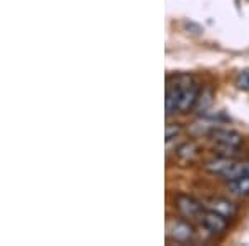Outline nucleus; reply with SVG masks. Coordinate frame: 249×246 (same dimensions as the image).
<instances>
[{
	"instance_id": "nucleus-7",
	"label": "nucleus",
	"mask_w": 249,
	"mask_h": 246,
	"mask_svg": "<svg viewBox=\"0 0 249 246\" xmlns=\"http://www.w3.org/2000/svg\"><path fill=\"white\" fill-rule=\"evenodd\" d=\"M204 207L208 209H213V211H216V213H221V215H224L226 218H232L236 213H238L236 205L231 203L230 200H224V198H211L206 201Z\"/></svg>"
},
{
	"instance_id": "nucleus-1",
	"label": "nucleus",
	"mask_w": 249,
	"mask_h": 246,
	"mask_svg": "<svg viewBox=\"0 0 249 246\" xmlns=\"http://www.w3.org/2000/svg\"><path fill=\"white\" fill-rule=\"evenodd\" d=\"M211 140L214 142L221 150H230L234 151L236 148L243 143V135L236 130H230V128H213L210 132Z\"/></svg>"
},
{
	"instance_id": "nucleus-3",
	"label": "nucleus",
	"mask_w": 249,
	"mask_h": 246,
	"mask_svg": "<svg viewBox=\"0 0 249 246\" xmlns=\"http://www.w3.org/2000/svg\"><path fill=\"white\" fill-rule=\"evenodd\" d=\"M186 75L175 76V83L168 82L166 88V100H164V108H166V116L176 114L179 108V98H181V88Z\"/></svg>"
},
{
	"instance_id": "nucleus-11",
	"label": "nucleus",
	"mask_w": 249,
	"mask_h": 246,
	"mask_svg": "<svg viewBox=\"0 0 249 246\" xmlns=\"http://www.w3.org/2000/svg\"><path fill=\"white\" fill-rule=\"evenodd\" d=\"M198 151H199V148H198V145H196L195 142H186V143H183L181 147H178L176 155H178L179 160L190 161V160L198 156Z\"/></svg>"
},
{
	"instance_id": "nucleus-10",
	"label": "nucleus",
	"mask_w": 249,
	"mask_h": 246,
	"mask_svg": "<svg viewBox=\"0 0 249 246\" xmlns=\"http://www.w3.org/2000/svg\"><path fill=\"white\" fill-rule=\"evenodd\" d=\"M228 189L234 196H248L249 195V176L239 180L228 181Z\"/></svg>"
},
{
	"instance_id": "nucleus-13",
	"label": "nucleus",
	"mask_w": 249,
	"mask_h": 246,
	"mask_svg": "<svg viewBox=\"0 0 249 246\" xmlns=\"http://www.w3.org/2000/svg\"><path fill=\"white\" fill-rule=\"evenodd\" d=\"M179 135H181V127H179V125H168L166 127V142L168 143Z\"/></svg>"
},
{
	"instance_id": "nucleus-14",
	"label": "nucleus",
	"mask_w": 249,
	"mask_h": 246,
	"mask_svg": "<svg viewBox=\"0 0 249 246\" xmlns=\"http://www.w3.org/2000/svg\"><path fill=\"white\" fill-rule=\"evenodd\" d=\"M236 83H238L239 88H243V90L249 92V70L241 72V74L238 75V80H236Z\"/></svg>"
},
{
	"instance_id": "nucleus-8",
	"label": "nucleus",
	"mask_w": 249,
	"mask_h": 246,
	"mask_svg": "<svg viewBox=\"0 0 249 246\" xmlns=\"http://www.w3.org/2000/svg\"><path fill=\"white\" fill-rule=\"evenodd\" d=\"M246 176H249V161H239V163L234 161V163L221 175V178L226 181H232V180L246 178Z\"/></svg>"
},
{
	"instance_id": "nucleus-2",
	"label": "nucleus",
	"mask_w": 249,
	"mask_h": 246,
	"mask_svg": "<svg viewBox=\"0 0 249 246\" xmlns=\"http://www.w3.org/2000/svg\"><path fill=\"white\" fill-rule=\"evenodd\" d=\"M166 236L173 241H190L195 238V228L188 221L178 220V218H170L166 221Z\"/></svg>"
},
{
	"instance_id": "nucleus-4",
	"label": "nucleus",
	"mask_w": 249,
	"mask_h": 246,
	"mask_svg": "<svg viewBox=\"0 0 249 246\" xmlns=\"http://www.w3.org/2000/svg\"><path fill=\"white\" fill-rule=\"evenodd\" d=\"M201 88L198 87V83L191 82V76H186L183 82V88H181V98H179V108L178 112L181 114H186L195 108L196 102H198V96Z\"/></svg>"
},
{
	"instance_id": "nucleus-6",
	"label": "nucleus",
	"mask_w": 249,
	"mask_h": 246,
	"mask_svg": "<svg viewBox=\"0 0 249 246\" xmlns=\"http://www.w3.org/2000/svg\"><path fill=\"white\" fill-rule=\"evenodd\" d=\"M175 203L178 211L184 218H201L203 211L206 209L204 205H201L198 200H195L190 195H178L175 198Z\"/></svg>"
},
{
	"instance_id": "nucleus-12",
	"label": "nucleus",
	"mask_w": 249,
	"mask_h": 246,
	"mask_svg": "<svg viewBox=\"0 0 249 246\" xmlns=\"http://www.w3.org/2000/svg\"><path fill=\"white\" fill-rule=\"evenodd\" d=\"M211 105H213V92L210 88H203V90L199 92L198 102L195 105V110L198 112V114H206Z\"/></svg>"
},
{
	"instance_id": "nucleus-9",
	"label": "nucleus",
	"mask_w": 249,
	"mask_h": 246,
	"mask_svg": "<svg viewBox=\"0 0 249 246\" xmlns=\"http://www.w3.org/2000/svg\"><path fill=\"white\" fill-rule=\"evenodd\" d=\"M234 163L230 156H216V158H213V160H210L208 161L206 165H204V168H206V171H210V173H213V175H223L224 171L228 170V168L231 167V165Z\"/></svg>"
},
{
	"instance_id": "nucleus-5",
	"label": "nucleus",
	"mask_w": 249,
	"mask_h": 246,
	"mask_svg": "<svg viewBox=\"0 0 249 246\" xmlns=\"http://www.w3.org/2000/svg\"><path fill=\"white\" fill-rule=\"evenodd\" d=\"M199 220H201V225L206 231H210L211 235H221V233H224L228 229V220L230 218L206 208Z\"/></svg>"
}]
</instances>
